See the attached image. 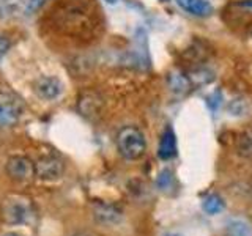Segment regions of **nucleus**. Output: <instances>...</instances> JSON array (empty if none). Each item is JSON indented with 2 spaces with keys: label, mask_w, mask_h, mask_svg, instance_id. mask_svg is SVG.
Listing matches in <instances>:
<instances>
[{
  "label": "nucleus",
  "mask_w": 252,
  "mask_h": 236,
  "mask_svg": "<svg viewBox=\"0 0 252 236\" xmlns=\"http://www.w3.org/2000/svg\"><path fill=\"white\" fill-rule=\"evenodd\" d=\"M8 49H10V39L5 36H0V60L5 57Z\"/></svg>",
  "instance_id": "nucleus-14"
},
{
  "label": "nucleus",
  "mask_w": 252,
  "mask_h": 236,
  "mask_svg": "<svg viewBox=\"0 0 252 236\" xmlns=\"http://www.w3.org/2000/svg\"><path fill=\"white\" fill-rule=\"evenodd\" d=\"M117 147L125 159H139L145 153L147 142L142 131L136 126H125L117 134Z\"/></svg>",
  "instance_id": "nucleus-2"
},
{
  "label": "nucleus",
  "mask_w": 252,
  "mask_h": 236,
  "mask_svg": "<svg viewBox=\"0 0 252 236\" xmlns=\"http://www.w3.org/2000/svg\"><path fill=\"white\" fill-rule=\"evenodd\" d=\"M5 236H19V235H14V233H8V235H5Z\"/></svg>",
  "instance_id": "nucleus-18"
},
{
  "label": "nucleus",
  "mask_w": 252,
  "mask_h": 236,
  "mask_svg": "<svg viewBox=\"0 0 252 236\" xmlns=\"http://www.w3.org/2000/svg\"><path fill=\"white\" fill-rule=\"evenodd\" d=\"M241 5H246V6H252V2H241Z\"/></svg>",
  "instance_id": "nucleus-15"
},
{
  "label": "nucleus",
  "mask_w": 252,
  "mask_h": 236,
  "mask_svg": "<svg viewBox=\"0 0 252 236\" xmlns=\"http://www.w3.org/2000/svg\"><path fill=\"white\" fill-rule=\"evenodd\" d=\"M165 236H181V235H177V233H169V235H165Z\"/></svg>",
  "instance_id": "nucleus-17"
},
{
  "label": "nucleus",
  "mask_w": 252,
  "mask_h": 236,
  "mask_svg": "<svg viewBox=\"0 0 252 236\" xmlns=\"http://www.w3.org/2000/svg\"><path fill=\"white\" fill-rule=\"evenodd\" d=\"M161 2H167V0H161Z\"/></svg>",
  "instance_id": "nucleus-20"
},
{
  "label": "nucleus",
  "mask_w": 252,
  "mask_h": 236,
  "mask_svg": "<svg viewBox=\"0 0 252 236\" xmlns=\"http://www.w3.org/2000/svg\"><path fill=\"white\" fill-rule=\"evenodd\" d=\"M6 173L14 181H29L35 177V164L26 156H13L6 162Z\"/></svg>",
  "instance_id": "nucleus-4"
},
{
  "label": "nucleus",
  "mask_w": 252,
  "mask_h": 236,
  "mask_svg": "<svg viewBox=\"0 0 252 236\" xmlns=\"http://www.w3.org/2000/svg\"><path fill=\"white\" fill-rule=\"evenodd\" d=\"M106 2H107V3H117L118 0H106Z\"/></svg>",
  "instance_id": "nucleus-16"
},
{
  "label": "nucleus",
  "mask_w": 252,
  "mask_h": 236,
  "mask_svg": "<svg viewBox=\"0 0 252 236\" xmlns=\"http://www.w3.org/2000/svg\"><path fill=\"white\" fill-rule=\"evenodd\" d=\"M96 6L92 0H76V3L68 5L65 10H62L65 18V26L68 30H76V35H81L84 31H90L96 24Z\"/></svg>",
  "instance_id": "nucleus-1"
},
{
  "label": "nucleus",
  "mask_w": 252,
  "mask_h": 236,
  "mask_svg": "<svg viewBox=\"0 0 252 236\" xmlns=\"http://www.w3.org/2000/svg\"><path fill=\"white\" fill-rule=\"evenodd\" d=\"M249 35H251V38H252V29H251V31H249Z\"/></svg>",
  "instance_id": "nucleus-19"
},
{
  "label": "nucleus",
  "mask_w": 252,
  "mask_h": 236,
  "mask_svg": "<svg viewBox=\"0 0 252 236\" xmlns=\"http://www.w3.org/2000/svg\"><path fill=\"white\" fill-rule=\"evenodd\" d=\"M63 172V164L52 156H44L35 162V175L43 179L59 178Z\"/></svg>",
  "instance_id": "nucleus-5"
},
{
  "label": "nucleus",
  "mask_w": 252,
  "mask_h": 236,
  "mask_svg": "<svg viewBox=\"0 0 252 236\" xmlns=\"http://www.w3.org/2000/svg\"><path fill=\"white\" fill-rule=\"evenodd\" d=\"M180 8L192 16H199V18H205L213 13V6L208 0H177Z\"/></svg>",
  "instance_id": "nucleus-9"
},
{
  "label": "nucleus",
  "mask_w": 252,
  "mask_h": 236,
  "mask_svg": "<svg viewBox=\"0 0 252 236\" xmlns=\"http://www.w3.org/2000/svg\"><path fill=\"white\" fill-rule=\"evenodd\" d=\"M238 149L244 156H252V132L243 134L241 139L238 140Z\"/></svg>",
  "instance_id": "nucleus-12"
},
{
  "label": "nucleus",
  "mask_w": 252,
  "mask_h": 236,
  "mask_svg": "<svg viewBox=\"0 0 252 236\" xmlns=\"http://www.w3.org/2000/svg\"><path fill=\"white\" fill-rule=\"evenodd\" d=\"M62 82L57 77H41L36 84V91L44 99H55L62 93Z\"/></svg>",
  "instance_id": "nucleus-8"
},
{
  "label": "nucleus",
  "mask_w": 252,
  "mask_h": 236,
  "mask_svg": "<svg viewBox=\"0 0 252 236\" xmlns=\"http://www.w3.org/2000/svg\"><path fill=\"white\" fill-rule=\"evenodd\" d=\"M22 112V101L10 91L0 90V126L14 124L21 118Z\"/></svg>",
  "instance_id": "nucleus-3"
},
{
  "label": "nucleus",
  "mask_w": 252,
  "mask_h": 236,
  "mask_svg": "<svg viewBox=\"0 0 252 236\" xmlns=\"http://www.w3.org/2000/svg\"><path fill=\"white\" fill-rule=\"evenodd\" d=\"M44 2H46V0H29V2H27V11L29 13H35L36 10H39V8L43 6Z\"/></svg>",
  "instance_id": "nucleus-13"
},
{
  "label": "nucleus",
  "mask_w": 252,
  "mask_h": 236,
  "mask_svg": "<svg viewBox=\"0 0 252 236\" xmlns=\"http://www.w3.org/2000/svg\"><path fill=\"white\" fill-rule=\"evenodd\" d=\"M227 233H228V236H248L249 228L246 227V224L240 222V220H233V222L228 224Z\"/></svg>",
  "instance_id": "nucleus-11"
},
{
  "label": "nucleus",
  "mask_w": 252,
  "mask_h": 236,
  "mask_svg": "<svg viewBox=\"0 0 252 236\" xmlns=\"http://www.w3.org/2000/svg\"><path fill=\"white\" fill-rule=\"evenodd\" d=\"M202 206H203L205 212H208V214H218V212H220L224 209V202L220 197L213 194V195H208L207 199L203 200Z\"/></svg>",
  "instance_id": "nucleus-10"
},
{
  "label": "nucleus",
  "mask_w": 252,
  "mask_h": 236,
  "mask_svg": "<svg viewBox=\"0 0 252 236\" xmlns=\"http://www.w3.org/2000/svg\"><path fill=\"white\" fill-rule=\"evenodd\" d=\"M5 216L10 222H26L30 216V203L29 200H13L8 202L5 206Z\"/></svg>",
  "instance_id": "nucleus-6"
},
{
  "label": "nucleus",
  "mask_w": 252,
  "mask_h": 236,
  "mask_svg": "<svg viewBox=\"0 0 252 236\" xmlns=\"http://www.w3.org/2000/svg\"><path fill=\"white\" fill-rule=\"evenodd\" d=\"M158 156L162 161H169L177 156V137L173 134L172 128L164 129L159 140V147H158Z\"/></svg>",
  "instance_id": "nucleus-7"
}]
</instances>
